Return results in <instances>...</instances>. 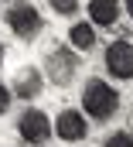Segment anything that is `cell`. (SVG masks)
I'll return each instance as SVG.
<instances>
[{
  "label": "cell",
  "instance_id": "obj_10",
  "mask_svg": "<svg viewBox=\"0 0 133 147\" xmlns=\"http://www.w3.org/2000/svg\"><path fill=\"white\" fill-rule=\"evenodd\" d=\"M48 3H51V10H55V14H62V17H72V14L79 10V3H82V0H48Z\"/></svg>",
  "mask_w": 133,
  "mask_h": 147
},
{
  "label": "cell",
  "instance_id": "obj_14",
  "mask_svg": "<svg viewBox=\"0 0 133 147\" xmlns=\"http://www.w3.org/2000/svg\"><path fill=\"white\" fill-rule=\"evenodd\" d=\"M0 65H3V45H0Z\"/></svg>",
  "mask_w": 133,
  "mask_h": 147
},
{
  "label": "cell",
  "instance_id": "obj_12",
  "mask_svg": "<svg viewBox=\"0 0 133 147\" xmlns=\"http://www.w3.org/2000/svg\"><path fill=\"white\" fill-rule=\"evenodd\" d=\"M10 99H14V92H10V89H7V86L0 82V116L10 110Z\"/></svg>",
  "mask_w": 133,
  "mask_h": 147
},
{
  "label": "cell",
  "instance_id": "obj_8",
  "mask_svg": "<svg viewBox=\"0 0 133 147\" xmlns=\"http://www.w3.org/2000/svg\"><path fill=\"white\" fill-rule=\"evenodd\" d=\"M120 14H123L120 0H89V21H92V28H116Z\"/></svg>",
  "mask_w": 133,
  "mask_h": 147
},
{
  "label": "cell",
  "instance_id": "obj_13",
  "mask_svg": "<svg viewBox=\"0 0 133 147\" xmlns=\"http://www.w3.org/2000/svg\"><path fill=\"white\" fill-rule=\"evenodd\" d=\"M123 7H126V14H130V21H133V0H123Z\"/></svg>",
  "mask_w": 133,
  "mask_h": 147
},
{
  "label": "cell",
  "instance_id": "obj_2",
  "mask_svg": "<svg viewBox=\"0 0 133 147\" xmlns=\"http://www.w3.org/2000/svg\"><path fill=\"white\" fill-rule=\"evenodd\" d=\"M41 75L55 86H72V79L79 75V55L72 48H51L48 58H44V69Z\"/></svg>",
  "mask_w": 133,
  "mask_h": 147
},
{
  "label": "cell",
  "instance_id": "obj_9",
  "mask_svg": "<svg viewBox=\"0 0 133 147\" xmlns=\"http://www.w3.org/2000/svg\"><path fill=\"white\" fill-rule=\"evenodd\" d=\"M68 45H72V51H92V48H96V28H92L89 21L72 24V28H68Z\"/></svg>",
  "mask_w": 133,
  "mask_h": 147
},
{
  "label": "cell",
  "instance_id": "obj_4",
  "mask_svg": "<svg viewBox=\"0 0 133 147\" xmlns=\"http://www.w3.org/2000/svg\"><path fill=\"white\" fill-rule=\"evenodd\" d=\"M17 134H21V140L31 147H44L55 134H51V116L44 110H24L21 116H17Z\"/></svg>",
  "mask_w": 133,
  "mask_h": 147
},
{
  "label": "cell",
  "instance_id": "obj_11",
  "mask_svg": "<svg viewBox=\"0 0 133 147\" xmlns=\"http://www.w3.org/2000/svg\"><path fill=\"white\" fill-rule=\"evenodd\" d=\"M102 147H133V137L126 130H116V134H109V137L102 140Z\"/></svg>",
  "mask_w": 133,
  "mask_h": 147
},
{
  "label": "cell",
  "instance_id": "obj_3",
  "mask_svg": "<svg viewBox=\"0 0 133 147\" xmlns=\"http://www.w3.org/2000/svg\"><path fill=\"white\" fill-rule=\"evenodd\" d=\"M7 28L14 31V34L21 38V41H31L44 31V17H41V10L34 7V3H14L10 10H7Z\"/></svg>",
  "mask_w": 133,
  "mask_h": 147
},
{
  "label": "cell",
  "instance_id": "obj_7",
  "mask_svg": "<svg viewBox=\"0 0 133 147\" xmlns=\"http://www.w3.org/2000/svg\"><path fill=\"white\" fill-rule=\"evenodd\" d=\"M14 96H21V99H38L41 92H44V75H41V69H21L17 72V79H14V89H10Z\"/></svg>",
  "mask_w": 133,
  "mask_h": 147
},
{
  "label": "cell",
  "instance_id": "obj_6",
  "mask_svg": "<svg viewBox=\"0 0 133 147\" xmlns=\"http://www.w3.org/2000/svg\"><path fill=\"white\" fill-rule=\"evenodd\" d=\"M106 72L113 75V79H133V45L126 38H120V41H109V48H106Z\"/></svg>",
  "mask_w": 133,
  "mask_h": 147
},
{
  "label": "cell",
  "instance_id": "obj_5",
  "mask_svg": "<svg viewBox=\"0 0 133 147\" xmlns=\"http://www.w3.org/2000/svg\"><path fill=\"white\" fill-rule=\"evenodd\" d=\"M51 134L62 137L65 144H79V140L89 137V120H85V113H79V110H62L55 116V123H51Z\"/></svg>",
  "mask_w": 133,
  "mask_h": 147
},
{
  "label": "cell",
  "instance_id": "obj_1",
  "mask_svg": "<svg viewBox=\"0 0 133 147\" xmlns=\"http://www.w3.org/2000/svg\"><path fill=\"white\" fill-rule=\"evenodd\" d=\"M120 92H116V86H109L106 79H89L85 82V89H82V113L89 116V120H96V123H106V120H113L116 110H120Z\"/></svg>",
  "mask_w": 133,
  "mask_h": 147
}]
</instances>
